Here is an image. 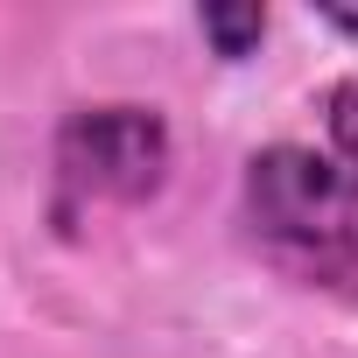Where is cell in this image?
<instances>
[{
  "label": "cell",
  "instance_id": "obj_2",
  "mask_svg": "<svg viewBox=\"0 0 358 358\" xmlns=\"http://www.w3.org/2000/svg\"><path fill=\"white\" fill-rule=\"evenodd\" d=\"M169 162H176V134L155 106L134 99L78 106L50 141V218L78 232L99 211H134L169 183Z\"/></svg>",
  "mask_w": 358,
  "mask_h": 358
},
{
  "label": "cell",
  "instance_id": "obj_1",
  "mask_svg": "<svg viewBox=\"0 0 358 358\" xmlns=\"http://www.w3.org/2000/svg\"><path fill=\"white\" fill-rule=\"evenodd\" d=\"M316 120V141H267L246 155L239 218L274 274L358 302V71L323 85Z\"/></svg>",
  "mask_w": 358,
  "mask_h": 358
},
{
  "label": "cell",
  "instance_id": "obj_4",
  "mask_svg": "<svg viewBox=\"0 0 358 358\" xmlns=\"http://www.w3.org/2000/svg\"><path fill=\"white\" fill-rule=\"evenodd\" d=\"M316 22L337 29V36H358V15H351V8H316Z\"/></svg>",
  "mask_w": 358,
  "mask_h": 358
},
{
  "label": "cell",
  "instance_id": "obj_3",
  "mask_svg": "<svg viewBox=\"0 0 358 358\" xmlns=\"http://www.w3.org/2000/svg\"><path fill=\"white\" fill-rule=\"evenodd\" d=\"M197 36H204L225 64H246V57L267 43V8H204V15H197Z\"/></svg>",
  "mask_w": 358,
  "mask_h": 358
}]
</instances>
